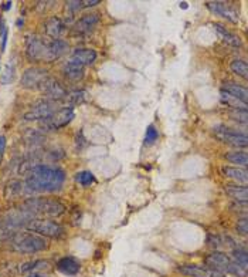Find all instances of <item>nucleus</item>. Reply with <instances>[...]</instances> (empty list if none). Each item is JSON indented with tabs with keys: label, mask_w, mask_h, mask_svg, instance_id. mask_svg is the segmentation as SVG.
<instances>
[{
	"label": "nucleus",
	"mask_w": 248,
	"mask_h": 277,
	"mask_svg": "<svg viewBox=\"0 0 248 277\" xmlns=\"http://www.w3.org/2000/svg\"><path fill=\"white\" fill-rule=\"evenodd\" d=\"M23 189H26V186H24L23 182L13 181L11 183H9V186L6 188V196H7V198H14V196H17L19 193H21Z\"/></svg>",
	"instance_id": "nucleus-30"
},
{
	"label": "nucleus",
	"mask_w": 248,
	"mask_h": 277,
	"mask_svg": "<svg viewBox=\"0 0 248 277\" xmlns=\"http://www.w3.org/2000/svg\"><path fill=\"white\" fill-rule=\"evenodd\" d=\"M67 9H70L71 11H77V10L83 9V1H67Z\"/></svg>",
	"instance_id": "nucleus-36"
},
{
	"label": "nucleus",
	"mask_w": 248,
	"mask_h": 277,
	"mask_svg": "<svg viewBox=\"0 0 248 277\" xmlns=\"http://www.w3.org/2000/svg\"><path fill=\"white\" fill-rule=\"evenodd\" d=\"M74 117L76 113L73 107H63L51 117H48L47 120L40 121V128H43V131H56L70 124L74 120Z\"/></svg>",
	"instance_id": "nucleus-6"
},
{
	"label": "nucleus",
	"mask_w": 248,
	"mask_h": 277,
	"mask_svg": "<svg viewBox=\"0 0 248 277\" xmlns=\"http://www.w3.org/2000/svg\"><path fill=\"white\" fill-rule=\"evenodd\" d=\"M226 93H229L231 94L233 97H236V98H239L240 101H243V103H246L247 104V100H248V91L246 87L243 86H239V84H236V83H226L224 84V88H223Z\"/></svg>",
	"instance_id": "nucleus-21"
},
{
	"label": "nucleus",
	"mask_w": 248,
	"mask_h": 277,
	"mask_svg": "<svg viewBox=\"0 0 248 277\" xmlns=\"http://www.w3.org/2000/svg\"><path fill=\"white\" fill-rule=\"evenodd\" d=\"M11 7V1H6L4 4H3V9L4 10H9Z\"/></svg>",
	"instance_id": "nucleus-40"
},
{
	"label": "nucleus",
	"mask_w": 248,
	"mask_h": 277,
	"mask_svg": "<svg viewBox=\"0 0 248 277\" xmlns=\"http://www.w3.org/2000/svg\"><path fill=\"white\" fill-rule=\"evenodd\" d=\"M44 30H46V34L48 37H51L53 40H57L60 38V36L64 33L66 30V24L57 17H51L47 20V23L44 24Z\"/></svg>",
	"instance_id": "nucleus-17"
},
{
	"label": "nucleus",
	"mask_w": 248,
	"mask_h": 277,
	"mask_svg": "<svg viewBox=\"0 0 248 277\" xmlns=\"http://www.w3.org/2000/svg\"><path fill=\"white\" fill-rule=\"evenodd\" d=\"M68 50L67 41L57 38L48 41L47 46V61H54L56 58H60Z\"/></svg>",
	"instance_id": "nucleus-16"
},
{
	"label": "nucleus",
	"mask_w": 248,
	"mask_h": 277,
	"mask_svg": "<svg viewBox=\"0 0 248 277\" xmlns=\"http://www.w3.org/2000/svg\"><path fill=\"white\" fill-rule=\"evenodd\" d=\"M181 275L189 277H224L223 273L217 270L207 268V266H197V265H181L177 268Z\"/></svg>",
	"instance_id": "nucleus-12"
},
{
	"label": "nucleus",
	"mask_w": 248,
	"mask_h": 277,
	"mask_svg": "<svg viewBox=\"0 0 248 277\" xmlns=\"http://www.w3.org/2000/svg\"><path fill=\"white\" fill-rule=\"evenodd\" d=\"M226 158L229 159L230 162L233 163H239L241 166H247L248 163V158H247V152L246 151H233V152H229L226 155Z\"/></svg>",
	"instance_id": "nucleus-25"
},
{
	"label": "nucleus",
	"mask_w": 248,
	"mask_h": 277,
	"mask_svg": "<svg viewBox=\"0 0 248 277\" xmlns=\"http://www.w3.org/2000/svg\"><path fill=\"white\" fill-rule=\"evenodd\" d=\"M71 58L81 63L83 66H89L96 60V53L92 48H76Z\"/></svg>",
	"instance_id": "nucleus-18"
},
{
	"label": "nucleus",
	"mask_w": 248,
	"mask_h": 277,
	"mask_svg": "<svg viewBox=\"0 0 248 277\" xmlns=\"http://www.w3.org/2000/svg\"><path fill=\"white\" fill-rule=\"evenodd\" d=\"M21 24H23V20L20 19L19 21H17V26H21Z\"/></svg>",
	"instance_id": "nucleus-42"
},
{
	"label": "nucleus",
	"mask_w": 248,
	"mask_h": 277,
	"mask_svg": "<svg viewBox=\"0 0 248 277\" xmlns=\"http://www.w3.org/2000/svg\"><path fill=\"white\" fill-rule=\"evenodd\" d=\"M214 134L224 143H229L233 146H241V148L247 146L248 138L244 133L233 131L231 128H227L224 125H217V127H214Z\"/></svg>",
	"instance_id": "nucleus-7"
},
{
	"label": "nucleus",
	"mask_w": 248,
	"mask_h": 277,
	"mask_svg": "<svg viewBox=\"0 0 248 277\" xmlns=\"http://www.w3.org/2000/svg\"><path fill=\"white\" fill-rule=\"evenodd\" d=\"M27 175L24 186L30 193L57 191L66 181V172L61 168L51 165H34Z\"/></svg>",
	"instance_id": "nucleus-1"
},
{
	"label": "nucleus",
	"mask_w": 248,
	"mask_h": 277,
	"mask_svg": "<svg viewBox=\"0 0 248 277\" xmlns=\"http://www.w3.org/2000/svg\"><path fill=\"white\" fill-rule=\"evenodd\" d=\"M99 21V14L98 13H92V14H85L84 17L78 20L74 26V31L76 34H88L92 30L95 29L96 24Z\"/></svg>",
	"instance_id": "nucleus-14"
},
{
	"label": "nucleus",
	"mask_w": 248,
	"mask_h": 277,
	"mask_svg": "<svg viewBox=\"0 0 248 277\" xmlns=\"http://www.w3.org/2000/svg\"><path fill=\"white\" fill-rule=\"evenodd\" d=\"M180 7L186 9V7H187V3H180Z\"/></svg>",
	"instance_id": "nucleus-41"
},
{
	"label": "nucleus",
	"mask_w": 248,
	"mask_h": 277,
	"mask_svg": "<svg viewBox=\"0 0 248 277\" xmlns=\"http://www.w3.org/2000/svg\"><path fill=\"white\" fill-rule=\"evenodd\" d=\"M56 111H57V107L54 101L43 100V101H38L29 113L24 114V120L26 121H43V120H47L48 117H51Z\"/></svg>",
	"instance_id": "nucleus-9"
},
{
	"label": "nucleus",
	"mask_w": 248,
	"mask_h": 277,
	"mask_svg": "<svg viewBox=\"0 0 248 277\" xmlns=\"http://www.w3.org/2000/svg\"><path fill=\"white\" fill-rule=\"evenodd\" d=\"M213 27L217 31L220 38H223V41H226L227 44L233 46V47H240V46H241V38H240L237 34H234V33H231L230 30L226 29L224 26H221L219 23H214Z\"/></svg>",
	"instance_id": "nucleus-19"
},
{
	"label": "nucleus",
	"mask_w": 248,
	"mask_h": 277,
	"mask_svg": "<svg viewBox=\"0 0 248 277\" xmlns=\"http://www.w3.org/2000/svg\"><path fill=\"white\" fill-rule=\"evenodd\" d=\"M86 100V93L85 91H74L71 94H68L66 101L70 103L71 105H77V104H83L85 103Z\"/></svg>",
	"instance_id": "nucleus-31"
},
{
	"label": "nucleus",
	"mask_w": 248,
	"mask_h": 277,
	"mask_svg": "<svg viewBox=\"0 0 248 277\" xmlns=\"http://www.w3.org/2000/svg\"><path fill=\"white\" fill-rule=\"evenodd\" d=\"M76 181L83 185V186H89L95 182V176L94 173L89 172V171H83V172H78L76 175Z\"/></svg>",
	"instance_id": "nucleus-28"
},
{
	"label": "nucleus",
	"mask_w": 248,
	"mask_h": 277,
	"mask_svg": "<svg viewBox=\"0 0 248 277\" xmlns=\"http://www.w3.org/2000/svg\"><path fill=\"white\" fill-rule=\"evenodd\" d=\"M220 98H221V103L223 104H226L230 108H233V110H247V104L246 103L240 101L239 98H236V97H233L229 93H226L224 90L220 91Z\"/></svg>",
	"instance_id": "nucleus-24"
},
{
	"label": "nucleus",
	"mask_w": 248,
	"mask_h": 277,
	"mask_svg": "<svg viewBox=\"0 0 248 277\" xmlns=\"http://www.w3.org/2000/svg\"><path fill=\"white\" fill-rule=\"evenodd\" d=\"M158 137H159L158 130L153 125H149L148 130H146V134H145V143L146 145H151V143H153L158 139Z\"/></svg>",
	"instance_id": "nucleus-33"
},
{
	"label": "nucleus",
	"mask_w": 248,
	"mask_h": 277,
	"mask_svg": "<svg viewBox=\"0 0 248 277\" xmlns=\"http://www.w3.org/2000/svg\"><path fill=\"white\" fill-rule=\"evenodd\" d=\"M29 277H44V276H40V275H31V276Z\"/></svg>",
	"instance_id": "nucleus-43"
},
{
	"label": "nucleus",
	"mask_w": 248,
	"mask_h": 277,
	"mask_svg": "<svg viewBox=\"0 0 248 277\" xmlns=\"http://www.w3.org/2000/svg\"><path fill=\"white\" fill-rule=\"evenodd\" d=\"M58 272H61L66 276H77L81 270V265L74 258H63L60 259L56 265Z\"/></svg>",
	"instance_id": "nucleus-15"
},
{
	"label": "nucleus",
	"mask_w": 248,
	"mask_h": 277,
	"mask_svg": "<svg viewBox=\"0 0 248 277\" xmlns=\"http://www.w3.org/2000/svg\"><path fill=\"white\" fill-rule=\"evenodd\" d=\"M48 71L46 68L31 67L24 71L21 77V87L29 88V90H38L43 81L48 77Z\"/></svg>",
	"instance_id": "nucleus-11"
},
{
	"label": "nucleus",
	"mask_w": 248,
	"mask_h": 277,
	"mask_svg": "<svg viewBox=\"0 0 248 277\" xmlns=\"http://www.w3.org/2000/svg\"><path fill=\"white\" fill-rule=\"evenodd\" d=\"M26 229H29L30 232L40 235L43 238H51V239H58L64 233L63 226L57 222L50 219H37V218L30 220Z\"/></svg>",
	"instance_id": "nucleus-5"
},
{
	"label": "nucleus",
	"mask_w": 248,
	"mask_h": 277,
	"mask_svg": "<svg viewBox=\"0 0 248 277\" xmlns=\"http://www.w3.org/2000/svg\"><path fill=\"white\" fill-rule=\"evenodd\" d=\"M24 209L31 212L33 215H47V216H61L66 212V206L57 199L47 198H30L23 202Z\"/></svg>",
	"instance_id": "nucleus-4"
},
{
	"label": "nucleus",
	"mask_w": 248,
	"mask_h": 277,
	"mask_svg": "<svg viewBox=\"0 0 248 277\" xmlns=\"http://www.w3.org/2000/svg\"><path fill=\"white\" fill-rule=\"evenodd\" d=\"M1 51H4V48H6V43H7V29L4 30V33H3V36H1Z\"/></svg>",
	"instance_id": "nucleus-38"
},
{
	"label": "nucleus",
	"mask_w": 248,
	"mask_h": 277,
	"mask_svg": "<svg viewBox=\"0 0 248 277\" xmlns=\"http://www.w3.org/2000/svg\"><path fill=\"white\" fill-rule=\"evenodd\" d=\"M47 265L48 263L46 260H36V262H31V263H26L21 268V272H33V270H37V269L47 268Z\"/></svg>",
	"instance_id": "nucleus-32"
},
{
	"label": "nucleus",
	"mask_w": 248,
	"mask_h": 277,
	"mask_svg": "<svg viewBox=\"0 0 248 277\" xmlns=\"http://www.w3.org/2000/svg\"><path fill=\"white\" fill-rule=\"evenodd\" d=\"M10 246L19 253L34 255L38 252L47 250L48 242L46 238L36 233H17L10 239Z\"/></svg>",
	"instance_id": "nucleus-3"
},
{
	"label": "nucleus",
	"mask_w": 248,
	"mask_h": 277,
	"mask_svg": "<svg viewBox=\"0 0 248 277\" xmlns=\"http://www.w3.org/2000/svg\"><path fill=\"white\" fill-rule=\"evenodd\" d=\"M233 260L236 262V263H239L241 268L247 269L248 266V255H247V250L244 248H236L233 250Z\"/></svg>",
	"instance_id": "nucleus-26"
},
{
	"label": "nucleus",
	"mask_w": 248,
	"mask_h": 277,
	"mask_svg": "<svg viewBox=\"0 0 248 277\" xmlns=\"http://www.w3.org/2000/svg\"><path fill=\"white\" fill-rule=\"evenodd\" d=\"M207 7L213 13H216L217 16H221V17L230 20L233 23H237L239 21V13L233 9L230 4L224 3V1H209L207 3Z\"/></svg>",
	"instance_id": "nucleus-13"
},
{
	"label": "nucleus",
	"mask_w": 248,
	"mask_h": 277,
	"mask_svg": "<svg viewBox=\"0 0 248 277\" xmlns=\"http://www.w3.org/2000/svg\"><path fill=\"white\" fill-rule=\"evenodd\" d=\"M84 67H85V66H83L81 63H78V61L71 58L67 64L64 66V74H66V77L70 78V80L77 81V80H80V78L84 77Z\"/></svg>",
	"instance_id": "nucleus-20"
},
{
	"label": "nucleus",
	"mask_w": 248,
	"mask_h": 277,
	"mask_svg": "<svg viewBox=\"0 0 248 277\" xmlns=\"http://www.w3.org/2000/svg\"><path fill=\"white\" fill-rule=\"evenodd\" d=\"M204 263L207 268L217 270L223 275H233L237 277H247V269L241 268L239 263H236L231 258H229L223 252H213L209 256H206Z\"/></svg>",
	"instance_id": "nucleus-2"
},
{
	"label": "nucleus",
	"mask_w": 248,
	"mask_h": 277,
	"mask_svg": "<svg viewBox=\"0 0 248 277\" xmlns=\"http://www.w3.org/2000/svg\"><path fill=\"white\" fill-rule=\"evenodd\" d=\"M4 148H6V138L3 135H0V162H1V158H3Z\"/></svg>",
	"instance_id": "nucleus-37"
},
{
	"label": "nucleus",
	"mask_w": 248,
	"mask_h": 277,
	"mask_svg": "<svg viewBox=\"0 0 248 277\" xmlns=\"http://www.w3.org/2000/svg\"><path fill=\"white\" fill-rule=\"evenodd\" d=\"M47 46L44 40L38 36H31L27 38V48L26 54L30 61H47Z\"/></svg>",
	"instance_id": "nucleus-10"
},
{
	"label": "nucleus",
	"mask_w": 248,
	"mask_h": 277,
	"mask_svg": "<svg viewBox=\"0 0 248 277\" xmlns=\"http://www.w3.org/2000/svg\"><path fill=\"white\" fill-rule=\"evenodd\" d=\"M231 70H233V73H236L237 76L243 77V78H247L248 66L246 61H243V60H234V61L231 63Z\"/></svg>",
	"instance_id": "nucleus-27"
},
{
	"label": "nucleus",
	"mask_w": 248,
	"mask_h": 277,
	"mask_svg": "<svg viewBox=\"0 0 248 277\" xmlns=\"http://www.w3.org/2000/svg\"><path fill=\"white\" fill-rule=\"evenodd\" d=\"M230 115H231V118L236 120V121H240V123H243V124L247 123V110H231V111H230Z\"/></svg>",
	"instance_id": "nucleus-34"
},
{
	"label": "nucleus",
	"mask_w": 248,
	"mask_h": 277,
	"mask_svg": "<svg viewBox=\"0 0 248 277\" xmlns=\"http://www.w3.org/2000/svg\"><path fill=\"white\" fill-rule=\"evenodd\" d=\"M226 193L230 198L236 199V201L246 203L248 198V191L246 186H239V185H227L226 186Z\"/></svg>",
	"instance_id": "nucleus-23"
},
{
	"label": "nucleus",
	"mask_w": 248,
	"mask_h": 277,
	"mask_svg": "<svg viewBox=\"0 0 248 277\" xmlns=\"http://www.w3.org/2000/svg\"><path fill=\"white\" fill-rule=\"evenodd\" d=\"M14 71H16V68H14V64L13 63H7V66L4 67V71L1 73V76H0V83L1 84H10L11 81H13V78H14Z\"/></svg>",
	"instance_id": "nucleus-29"
},
{
	"label": "nucleus",
	"mask_w": 248,
	"mask_h": 277,
	"mask_svg": "<svg viewBox=\"0 0 248 277\" xmlns=\"http://www.w3.org/2000/svg\"><path fill=\"white\" fill-rule=\"evenodd\" d=\"M223 173L234 181L241 182V183H247L248 181V172L244 168H234V166H224Z\"/></svg>",
	"instance_id": "nucleus-22"
},
{
	"label": "nucleus",
	"mask_w": 248,
	"mask_h": 277,
	"mask_svg": "<svg viewBox=\"0 0 248 277\" xmlns=\"http://www.w3.org/2000/svg\"><path fill=\"white\" fill-rule=\"evenodd\" d=\"M99 3V0H88V1H83V7H91V6H95Z\"/></svg>",
	"instance_id": "nucleus-39"
},
{
	"label": "nucleus",
	"mask_w": 248,
	"mask_h": 277,
	"mask_svg": "<svg viewBox=\"0 0 248 277\" xmlns=\"http://www.w3.org/2000/svg\"><path fill=\"white\" fill-rule=\"evenodd\" d=\"M38 90L46 96V100L54 101V103L61 101V100H66L68 96L67 90L61 86L56 78H53V77L50 76L43 81V84L40 86Z\"/></svg>",
	"instance_id": "nucleus-8"
},
{
	"label": "nucleus",
	"mask_w": 248,
	"mask_h": 277,
	"mask_svg": "<svg viewBox=\"0 0 248 277\" xmlns=\"http://www.w3.org/2000/svg\"><path fill=\"white\" fill-rule=\"evenodd\" d=\"M236 229L239 232L240 235H243V236H247L248 233V222H247V218H243V219H240L237 222V225H236Z\"/></svg>",
	"instance_id": "nucleus-35"
}]
</instances>
